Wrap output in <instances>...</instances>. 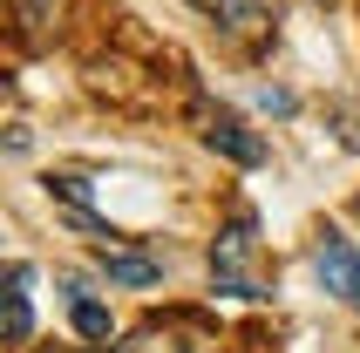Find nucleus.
I'll return each instance as SVG.
<instances>
[{
	"mask_svg": "<svg viewBox=\"0 0 360 353\" xmlns=\"http://www.w3.org/2000/svg\"><path fill=\"white\" fill-rule=\"evenodd\" d=\"M96 265L116 278V285H157V278H163V258L129 252L122 238H96Z\"/></svg>",
	"mask_w": 360,
	"mask_h": 353,
	"instance_id": "obj_4",
	"label": "nucleus"
},
{
	"mask_svg": "<svg viewBox=\"0 0 360 353\" xmlns=\"http://www.w3.org/2000/svg\"><path fill=\"white\" fill-rule=\"evenodd\" d=\"M68 319H75V333L89 347H109V306H96L82 285H68Z\"/></svg>",
	"mask_w": 360,
	"mask_h": 353,
	"instance_id": "obj_7",
	"label": "nucleus"
},
{
	"mask_svg": "<svg viewBox=\"0 0 360 353\" xmlns=\"http://www.w3.org/2000/svg\"><path fill=\"white\" fill-rule=\"evenodd\" d=\"M191 7H204V14H218V0H191Z\"/></svg>",
	"mask_w": 360,
	"mask_h": 353,
	"instance_id": "obj_13",
	"label": "nucleus"
},
{
	"mask_svg": "<svg viewBox=\"0 0 360 353\" xmlns=\"http://www.w3.org/2000/svg\"><path fill=\"white\" fill-rule=\"evenodd\" d=\"M211 285H218L224 299H272V285H265V252H259V224H252V211H238L231 224H224L218 238H211Z\"/></svg>",
	"mask_w": 360,
	"mask_h": 353,
	"instance_id": "obj_1",
	"label": "nucleus"
},
{
	"mask_svg": "<svg viewBox=\"0 0 360 353\" xmlns=\"http://www.w3.org/2000/svg\"><path fill=\"white\" fill-rule=\"evenodd\" d=\"M27 285H34V265H7V319H0V340L7 347H27L34 340V306H27Z\"/></svg>",
	"mask_w": 360,
	"mask_h": 353,
	"instance_id": "obj_5",
	"label": "nucleus"
},
{
	"mask_svg": "<svg viewBox=\"0 0 360 353\" xmlns=\"http://www.w3.org/2000/svg\"><path fill=\"white\" fill-rule=\"evenodd\" d=\"M259 102H265V109H272V116H292V109H300V102L285 96V89H259Z\"/></svg>",
	"mask_w": 360,
	"mask_h": 353,
	"instance_id": "obj_12",
	"label": "nucleus"
},
{
	"mask_svg": "<svg viewBox=\"0 0 360 353\" xmlns=\"http://www.w3.org/2000/svg\"><path fill=\"white\" fill-rule=\"evenodd\" d=\"M320 278H326V293L340 299V306H354V313H360V252L347 245L340 231L320 238Z\"/></svg>",
	"mask_w": 360,
	"mask_h": 353,
	"instance_id": "obj_3",
	"label": "nucleus"
},
{
	"mask_svg": "<svg viewBox=\"0 0 360 353\" xmlns=\"http://www.w3.org/2000/svg\"><path fill=\"white\" fill-rule=\"evenodd\" d=\"M102 353H198V347H184L170 326H143V333H129L122 347H102Z\"/></svg>",
	"mask_w": 360,
	"mask_h": 353,
	"instance_id": "obj_8",
	"label": "nucleus"
},
{
	"mask_svg": "<svg viewBox=\"0 0 360 353\" xmlns=\"http://www.w3.org/2000/svg\"><path fill=\"white\" fill-rule=\"evenodd\" d=\"M333 143L340 150H360V109L354 102H333Z\"/></svg>",
	"mask_w": 360,
	"mask_h": 353,
	"instance_id": "obj_11",
	"label": "nucleus"
},
{
	"mask_svg": "<svg viewBox=\"0 0 360 353\" xmlns=\"http://www.w3.org/2000/svg\"><path fill=\"white\" fill-rule=\"evenodd\" d=\"M354 217H360V197H354Z\"/></svg>",
	"mask_w": 360,
	"mask_h": 353,
	"instance_id": "obj_14",
	"label": "nucleus"
},
{
	"mask_svg": "<svg viewBox=\"0 0 360 353\" xmlns=\"http://www.w3.org/2000/svg\"><path fill=\"white\" fill-rule=\"evenodd\" d=\"M55 14H61V0H14V20H20V34H27V41H48Z\"/></svg>",
	"mask_w": 360,
	"mask_h": 353,
	"instance_id": "obj_9",
	"label": "nucleus"
},
{
	"mask_svg": "<svg viewBox=\"0 0 360 353\" xmlns=\"http://www.w3.org/2000/svg\"><path fill=\"white\" fill-rule=\"evenodd\" d=\"M48 191H55L68 211H96V184H89V176H75V170H55V176H48Z\"/></svg>",
	"mask_w": 360,
	"mask_h": 353,
	"instance_id": "obj_10",
	"label": "nucleus"
},
{
	"mask_svg": "<svg viewBox=\"0 0 360 353\" xmlns=\"http://www.w3.org/2000/svg\"><path fill=\"white\" fill-rule=\"evenodd\" d=\"M218 27L231 41H265L272 34V14H265V0H218Z\"/></svg>",
	"mask_w": 360,
	"mask_h": 353,
	"instance_id": "obj_6",
	"label": "nucleus"
},
{
	"mask_svg": "<svg viewBox=\"0 0 360 353\" xmlns=\"http://www.w3.org/2000/svg\"><path fill=\"white\" fill-rule=\"evenodd\" d=\"M204 143H211L224 163H238V170H259L265 163V136L238 116V109H211V116H204Z\"/></svg>",
	"mask_w": 360,
	"mask_h": 353,
	"instance_id": "obj_2",
	"label": "nucleus"
}]
</instances>
